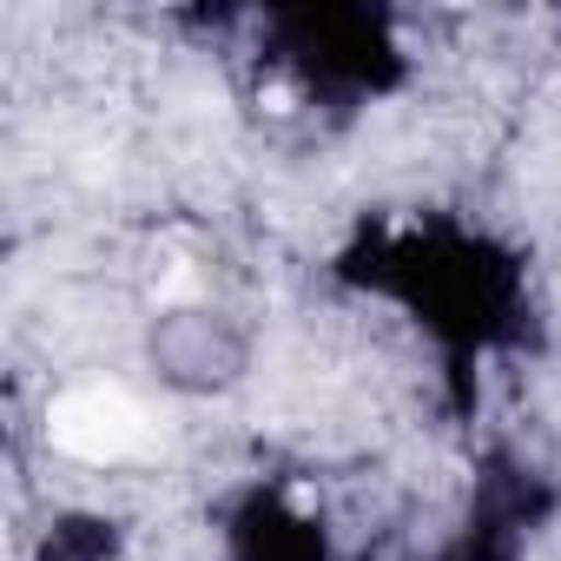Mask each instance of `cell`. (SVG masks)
I'll list each match as a JSON object with an SVG mask.
<instances>
[{
  "instance_id": "cell-1",
  "label": "cell",
  "mask_w": 561,
  "mask_h": 561,
  "mask_svg": "<svg viewBox=\"0 0 561 561\" xmlns=\"http://www.w3.org/2000/svg\"><path fill=\"white\" fill-rule=\"evenodd\" d=\"M47 443L73 462H126L139 443H146V416L126 390H106V383H87V390H67L54 397L47 410Z\"/></svg>"
}]
</instances>
